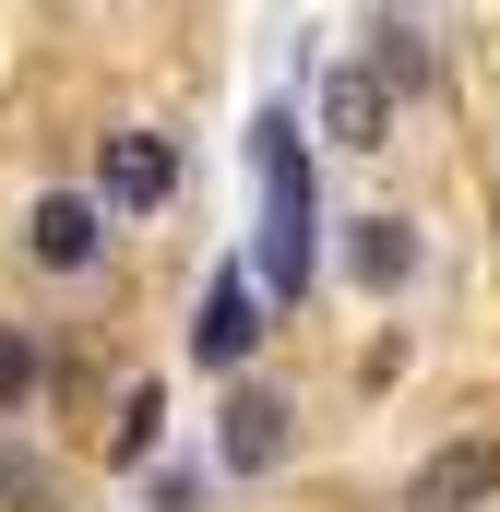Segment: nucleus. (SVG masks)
Wrapping results in <instances>:
<instances>
[{"mask_svg":"<svg viewBox=\"0 0 500 512\" xmlns=\"http://www.w3.org/2000/svg\"><path fill=\"white\" fill-rule=\"evenodd\" d=\"M250 167H262V286L298 298L310 286V143H298L286 108L250 131Z\"/></svg>","mask_w":500,"mask_h":512,"instance_id":"obj_1","label":"nucleus"},{"mask_svg":"<svg viewBox=\"0 0 500 512\" xmlns=\"http://www.w3.org/2000/svg\"><path fill=\"white\" fill-rule=\"evenodd\" d=\"M286 441H298V405H286L274 382H239V393H227V417H215V465H227V477H274Z\"/></svg>","mask_w":500,"mask_h":512,"instance_id":"obj_2","label":"nucleus"},{"mask_svg":"<svg viewBox=\"0 0 500 512\" xmlns=\"http://www.w3.org/2000/svg\"><path fill=\"white\" fill-rule=\"evenodd\" d=\"M250 346H262V286H250L239 262H227V274L203 286V310H191V358L227 382V370H250Z\"/></svg>","mask_w":500,"mask_h":512,"instance_id":"obj_3","label":"nucleus"},{"mask_svg":"<svg viewBox=\"0 0 500 512\" xmlns=\"http://www.w3.org/2000/svg\"><path fill=\"white\" fill-rule=\"evenodd\" d=\"M24 251L48 262V274H84V262L108 251V203H96V191H36V215H24Z\"/></svg>","mask_w":500,"mask_h":512,"instance_id":"obj_4","label":"nucleus"},{"mask_svg":"<svg viewBox=\"0 0 500 512\" xmlns=\"http://www.w3.org/2000/svg\"><path fill=\"white\" fill-rule=\"evenodd\" d=\"M167 191H179V155H167V131H108V155H96V203L155 215Z\"/></svg>","mask_w":500,"mask_h":512,"instance_id":"obj_5","label":"nucleus"},{"mask_svg":"<svg viewBox=\"0 0 500 512\" xmlns=\"http://www.w3.org/2000/svg\"><path fill=\"white\" fill-rule=\"evenodd\" d=\"M322 131H334L346 155H381V143H393V84H381L370 60H334V72H322Z\"/></svg>","mask_w":500,"mask_h":512,"instance_id":"obj_6","label":"nucleus"},{"mask_svg":"<svg viewBox=\"0 0 500 512\" xmlns=\"http://www.w3.org/2000/svg\"><path fill=\"white\" fill-rule=\"evenodd\" d=\"M500 489V441H441L417 477H405V512H477Z\"/></svg>","mask_w":500,"mask_h":512,"instance_id":"obj_7","label":"nucleus"},{"mask_svg":"<svg viewBox=\"0 0 500 512\" xmlns=\"http://www.w3.org/2000/svg\"><path fill=\"white\" fill-rule=\"evenodd\" d=\"M346 274H358L370 298L417 286V227H405V215H358V227H346Z\"/></svg>","mask_w":500,"mask_h":512,"instance_id":"obj_8","label":"nucleus"},{"mask_svg":"<svg viewBox=\"0 0 500 512\" xmlns=\"http://www.w3.org/2000/svg\"><path fill=\"white\" fill-rule=\"evenodd\" d=\"M155 441H167V393H155V382H131V393H120V429H108V453H120V465H143Z\"/></svg>","mask_w":500,"mask_h":512,"instance_id":"obj_9","label":"nucleus"},{"mask_svg":"<svg viewBox=\"0 0 500 512\" xmlns=\"http://www.w3.org/2000/svg\"><path fill=\"white\" fill-rule=\"evenodd\" d=\"M60 501V477H48V453H24V441H0V512H48Z\"/></svg>","mask_w":500,"mask_h":512,"instance_id":"obj_10","label":"nucleus"},{"mask_svg":"<svg viewBox=\"0 0 500 512\" xmlns=\"http://www.w3.org/2000/svg\"><path fill=\"white\" fill-rule=\"evenodd\" d=\"M36 382H48V358H36V334H24V322H0V417H12V405H24Z\"/></svg>","mask_w":500,"mask_h":512,"instance_id":"obj_11","label":"nucleus"},{"mask_svg":"<svg viewBox=\"0 0 500 512\" xmlns=\"http://www.w3.org/2000/svg\"><path fill=\"white\" fill-rule=\"evenodd\" d=\"M370 72H381V84H393V96H405V84H417V96H429V48H417V36H405V24H381V48H370Z\"/></svg>","mask_w":500,"mask_h":512,"instance_id":"obj_12","label":"nucleus"}]
</instances>
